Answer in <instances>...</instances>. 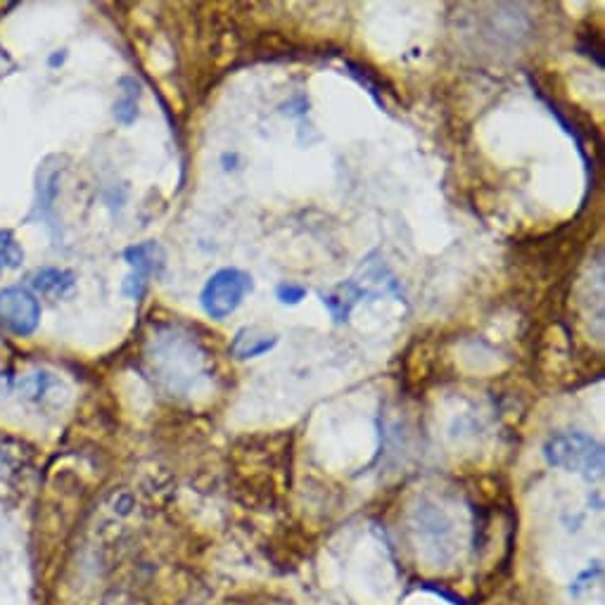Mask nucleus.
I'll use <instances>...</instances> for the list:
<instances>
[{
  "mask_svg": "<svg viewBox=\"0 0 605 605\" xmlns=\"http://www.w3.org/2000/svg\"><path fill=\"white\" fill-rule=\"evenodd\" d=\"M544 458L549 466L582 475L586 480L603 478V444L596 437L586 435V432L574 430L551 435L544 442Z\"/></svg>",
  "mask_w": 605,
  "mask_h": 605,
  "instance_id": "1",
  "label": "nucleus"
},
{
  "mask_svg": "<svg viewBox=\"0 0 605 605\" xmlns=\"http://www.w3.org/2000/svg\"><path fill=\"white\" fill-rule=\"evenodd\" d=\"M252 290V278L240 269H221L202 287L199 305L212 319H228L240 305L244 295Z\"/></svg>",
  "mask_w": 605,
  "mask_h": 605,
  "instance_id": "2",
  "label": "nucleus"
},
{
  "mask_svg": "<svg viewBox=\"0 0 605 605\" xmlns=\"http://www.w3.org/2000/svg\"><path fill=\"white\" fill-rule=\"evenodd\" d=\"M41 323V305L26 287H5L0 290V326L12 335L28 338Z\"/></svg>",
  "mask_w": 605,
  "mask_h": 605,
  "instance_id": "3",
  "label": "nucleus"
},
{
  "mask_svg": "<svg viewBox=\"0 0 605 605\" xmlns=\"http://www.w3.org/2000/svg\"><path fill=\"white\" fill-rule=\"evenodd\" d=\"M126 264L132 266V273H128L124 281V295H128L132 299H142L148 290L150 278L160 276L167 266V254L162 250V244H157L152 240L134 244V248H128L124 252Z\"/></svg>",
  "mask_w": 605,
  "mask_h": 605,
  "instance_id": "4",
  "label": "nucleus"
},
{
  "mask_svg": "<svg viewBox=\"0 0 605 605\" xmlns=\"http://www.w3.org/2000/svg\"><path fill=\"white\" fill-rule=\"evenodd\" d=\"M370 295H378L376 287H373L366 278H362V273H356L354 278L342 281L330 287V290L321 293V299L335 323H347L352 311L362 305L364 297H370Z\"/></svg>",
  "mask_w": 605,
  "mask_h": 605,
  "instance_id": "5",
  "label": "nucleus"
},
{
  "mask_svg": "<svg viewBox=\"0 0 605 605\" xmlns=\"http://www.w3.org/2000/svg\"><path fill=\"white\" fill-rule=\"evenodd\" d=\"M28 285H32V290L43 295V297H53V299H62L67 297L71 290H75V273H69L65 269H38L32 273V278H28Z\"/></svg>",
  "mask_w": 605,
  "mask_h": 605,
  "instance_id": "6",
  "label": "nucleus"
},
{
  "mask_svg": "<svg viewBox=\"0 0 605 605\" xmlns=\"http://www.w3.org/2000/svg\"><path fill=\"white\" fill-rule=\"evenodd\" d=\"M276 344H278V335L266 333L262 328H242L236 335L233 344H230V352L244 362V358H254L271 352Z\"/></svg>",
  "mask_w": 605,
  "mask_h": 605,
  "instance_id": "7",
  "label": "nucleus"
},
{
  "mask_svg": "<svg viewBox=\"0 0 605 605\" xmlns=\"http://www.w3.org/2000/svg\"><path fill=\"white\" fill-rule=\"evenodd\" d=\"M138 100H140V83L134 77L119 79V98L112 107L114 119L122 126H132L138 119Z\"/></svg>",
  "mask_w": 605,
  "mask_h": 605,
  "instance_id": "8",
  "label": "nucleus"
},
{
  "mask_svg": "<svg viewBox=\"0 0 605 605\" xmlns=\"http://www.w3.org/2000/svg\"><path fill=\"white\" fill-rule=\"evenodd\" d=\"M57 181H60V171L43 167L38 174V199H36V209H41V216L50 219L53 212V202L57 195Z\"/></svg>",
  "mask_w": 605,
  "mask_h": 605,
  "instance_id": "9",
  "label": "nucleus"
},
{
  "mask_svg": "<svg viewBox=\"0 0 605 605\" xmlns=\"http://www.w3.org/2000/svg\"><path fill=\"white\" fill-rule=\"evenodd\" d=\"M24 262L22 244L14 238L10 228L0 230V273L8 269H20Z\"/></svg>",
  "mask_w": 605,
  "mask_h": 605,
  "instance_id": "10",
  "label": "nucleus"
},
{
  "mask_svg": "<svg viewBox=\"0 0 605 605\" xmlns=\"http://www.w3.org/2000/svg\"><path fill=\"white\" fill-rule=\"evenodd\" d=\"M276 295H278V299L283 301V305L295 307V305H299L301 299L307 297V290L301 285H295V283H283V285L276 287Z\"/></svg>",
  "mask_w": 605,
  "mask_h": 605,
  "instance_id": "11",
  "label": "nucleus"
},
{
  "mask_svg": "<svg viewBox=\"0 0 605 605\" xmlns=\"http://www.w3.org/2000/svg\"><path fill=\"white\" fill-rule=\"evenodd\" d=\"M67 60V50H55L50 57H48V67L50 69H57V67H62Z\"/></svg>",
  "mask_w": 605,
  "mask_h": 605,
  "instance_id": "12",
  "label": "nucleus"
}]
</instances>
